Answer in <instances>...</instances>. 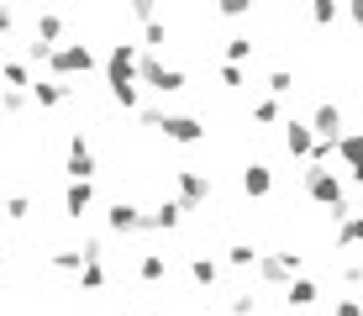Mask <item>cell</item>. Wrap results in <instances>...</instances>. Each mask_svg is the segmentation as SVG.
<instances>
[{"label": "cell", "mask_w": 363, "mask_h": 316, "mask_svg": "<svg viewBox=\"0 0 363 316\" xmlns=\"http://www.w3.org/2000/svg\"><path fill=\"white\" fill-rule=\"evenodd\" d=\"M137 121H143V126H153V132H164L169 143H179V148H195V143H206V121H200V116H169V111H137Z\"/></svg>", "instance_id": "cell-1"}, {"label": "cell", "mask_w": 363, "mask_h": 316, "mask_svg": "<svg viewBox=\"0 0 363 316\" xmlns=\"http://www.w3.org/2000/svg\"><path fill=\"white\" fill-rule=\"evenodd\" d=\"M306 195L316 200V206H327L337 222L347 217V195H342V180H337L332 169H311V163H306Z\"/></svg>", "instance_id": "cell-2"}, {"label": "cell", "mask_w": 363, "mask_h": 316, "mask_svg": "<svg viewBox=\"0 0 363 316\" xmlns=\"http://www.w3.org/2000/svg\"><path fill=\"white\" fill-rule=\"evenodd\" d=\"M137 63H143V48L137 43H111V53H106V90L137 85Z\"/></svg>", "instance_id": "cell-3"}, {"label": "cell", "mask_w": 363, "mask_h": 316, "mask_svg": "<svg viewBox=\"0 0 363 316\" xmlns=\"http://www.w3.org/2000/svg\"><path fill=\"white\" fill-rule=\"evenodd\" d=\"M137 85H147V90H158V95H179L184 90V69H169L164 58L143 53V63H137Z\"/></svg>", "instance_id": "cell-4"}, {"label": "cell", "mask_w": 363, "mask_h": 316, "mask_svg": "<svg viewBox=\"0 0 363 316\" xmlns=\"http://www.w3.org/2000/svg\"><path fill=\"white\" fill-rule=\"evenodd\" d=\"M174 200L184 211H200L211 200V174L206 169H174Z\"/></svg>", "instance_id": "cell-5"}, {"label": "cell", "mask_w": 363, "mask_h": 316, "mask_svg": "<svg viewBox=\"0 0 363 316\" xmlns=\"http://www.w3.org/2000/svg\"><path fill=\"white\" fill-rule=\"evenodd\" d=\"M253 274H258L264 285H290V280H300V253H290V248H279V253H264Z\"/></svg>", "instance_id": "cell-6"}, {"label": "cell", "mask_w": 363, "mask_h": 316, "mask_svg": "<svg viewBox=\"0 0 363 316\" xmlns=\"http://www.w3.org/2000/svg\"><path fill=\"white\" fill-rule=\"evenodd\" d=\"M106 227H111L116 237H137V232H147V211H143V206H132V200H111Z\"/></svg>", "instance_id": "cell-7"}, {"label": "cell", "mask_w": 363, "mask_h": 316, "mask_svg": "<svg viewBox=\"0 0 363 316\" xmlns=\"http://www.w3.org/2000/svg\"><path fill=\"white\" fill-rule=\"evenodd\" d=\"M95 69V53L84 43H64L53 53V80H74V74H90Z\"/></svg>", "instance_id": "cell-8"}, {"label": "cell", "mask_w": 363, "mask_h": 316, "mask_svg": "<svg viewBox=\"0 0 363 316\" xmlns=\"http://www.w3.org/2000/svg\"><path fill=\"white\" fill-rule=\"evenodd\" d=\"M64 174H69V180H84V185L95 180V153H90V137H84V132H74V137H69Z\"/></svg>", "instance_id": "cell-9"}, {"label": "cell", "mask_w": 363, "mask_h": 316, "mask_svg": "<svg viewBox=\"0 0 363 316\" xmlns=\"http://www.w3.org/2000/svg\"><path fill=\"white\" fill-rule=\"evenodd\" d=\"M311 132H316V143H342V106L321 100V106L311 111Z\"/></svg>", "instance_id": "cell-10"}, {"label": "cell", "mask_w": 363, "mask_h": 316, "mask_svg": "<svg viewBox=\"0 0 363 316\" xmlns=\"http://www.w3.org/2000/svg\"><path fill=\"white\" fill-rule=\"evenodd\" d=\"M269 190H274V169H269L264 158H253V163L242 169V195H247V200H264Z\"/></svg>", "instance_id": "cell-11"}, {"label": "cell", "mask_w": 363, "mask_h": 316, "mask_svg": "<svg viewBox=\"0 0 363 316\" xmlns=\"http://www.w3.org/2000/svg\"><path fill=\"white\" fill-rule=\"evenodd\" d=\"M284 148H290V158H311V148H316V132H311V121H284Z\"/></svg>", "instance_id": "cell-12"}, {"label": "cell", "mask_w": 363, "mask_h": 316, "mask_svg": "<svg viewBox=\"0 0 363 316\" xmlns=\"http://www.w3.org/2000/svg\"><path fill=\"white\" fill-rule=\"evenodd\" d=\"M69 95H74V85H64V80H32V100L43 111H58Z\"/></svg>", "instance_id": "cell-13"}, {"label": "cell", "mask_w": 363, "mask_h": 316, "mask_svg": "<svg viewBox=\"0 0 363 316\" xmlns=\"http://www.w3.org/2000/svg\"><path fill=\"white\" fill-rule=\"evenodd\" d=\"M90 206H95V185H84V180H69V190H64V217H69V222H79Z\"/></svg>", "instance_id": "cell-14"}, {"label": "cell", "mask_w": 363, "mask_h": 316, "mask_svg": "<svg viewBox=\"0 0 363 316\" xmlns=\"http://www.w3.org/2000/svg\"><path fill=\"white\" fill-rule=\"evenodd\" d=\"M184 217H190V211H184L179 200H158V206L147 211V232H174Z\"/></svg>", "instance_id": "cell-15"}, {"label": "cell", "mask_w": 363, "mask_h": 316, "mask_svg": "<svg viewBox=\"0 0 363 316\" xmlns=\"http://www.w3.org/2000/svg\"><path fill=\"white\" fill-rule=\"evenodd\" d=\"M337 158H342L353 174H363V132H342V143H337Z\"/></svg>", "instance_id": "cell-16"}, {"label": "cell", "mask_w": 363, "mask_h": 316, "mask_svg": "<svg viewBox=\"0 0 363 316\" xmlns=\"http://www.w3.org/2000/svg\"><path fill=\"white\" fill-rule=\"evenodd\" d=\"M358 243H363V211H347L337 222V248H358Z\"/></svg>", "instance_id": "cell-17"}, {"label": "cell", "mask_w": 363, "mask_h": 316, "mask_svg": "<svg viewBox=\"0 0 363 316\" xmlns=\"http://www.w3.org/2000/svg\"><path fill=\"white\" fill-rule=\"evenodd\" d=\"M137 274H143L147 285H164L169 280V258L164 253H143V258H137Z\"/></svg>", "instance_id": "cell-18"}, {"label": "cell", "mask_w": 363, "mask_h": 316, "mask_svg": "<svg viewBox=\"0 0 363 316\" xmlns=\"http://www.w3.org/2000/svg\"><path fill=\"white\" fill-rule=\"evenodd\" d=\"M284 300H290L295 311H306V306H316V300H321V285L316 280H290V295H284Z\"/></svg>", "instance_id": "cell-19"}, {"label": "cell", "mask_w": 363, "mask_h": 316, "mask_svg": "<svg viewBox=\"0 0 363 316\" xmlns=\"http://www.w3.org/2000/svg\"><path fill=\"white\" fill-rule=\"evenodd\" d=\"M0 80H6V90H32V69H27V63H16V58L0 63Z\"/></svg>", "instance_id": "cell-20"}, {"label": "cell", "mask_w": 363, "mask_h": 316, "mask_svg": "<svg viewBox=\"0 0 363 316\" xmlns=\"http://www.w3.org/2000/svg\"><path fill=\"white\" fill-rule=\"evenodd\" d=\"M258 258H264V253H258L253 243H232L227 248V269H258Z\"/></svg>", "instance_id": "cell-21"}, {"label": "cell", "mask_w": 363, "mask_h": 316, "mask_svg": "<svg viewBox=\"0 0 363 316\" xmlns=\"http://www.w3.org/2000/svg\"><path fill=\"white\" fill-rule=\"evenodd\" d=\"M216 258H206V253H195V258H190V280L200 285V290H211V285H216Z\"/></svg>", "instance_id": "cell-22"}, {"label": "cell", "mask_w": 363, "mask_h": 316, "mask_svg": "<svg viewBox=\"0 0 363 316\" xmlns=\"http://www.w3.org/2000/svg\"><path fill=\"white\" fill-rule=\"evenodd\" d=\"M247 116H253L258 126H274V121H284V106L274 95H264V100H253V111H247Z\"/></svg>", "instance_id": "cell-23"}, {"label": "cell", "mask_w": 363, "mask_h": 316, "mask_svg": "<svg viewBox=\"0 0 363 316\" xmlns=\"http://www.w3.org/2000/svg\"><path fill=\"white\" fill-rule=\"evenodd\" d=\"M53 269H58V274H74V280H79L84 253H79V248H58V253H53Z\"/></svg>", "instance_id": "cell-24"}, {"label": "cell", "mask_w": 363, "mask_h": 316, "mask_svg": "<svg viewBox=\"0 0 363 316\" xmlns=\"http://www.w3.org/2000/svg\"><path fill=\"white\" fill-rule=\"evenodd\" d=\"M37 43H58V37H64V16H53V11H48V16H37Z\"/></svg>", "instance_id": "cell-25"}, {"label": "cell", "mask_w": 363, "mask_h": 316, "mask_svg": "<svg viewBox=\"0 0 363 316\" xmlns=\"http://www.w3.org/2000/svg\"><path fill=\"white\" fill-rule=\"evenodd\" d=\"M27 106H32V90H0V111L6 116H21Z\"/></svg>", "instance_id": "cell-26"}, {"label": "cell", "mask_w": 363, "mask_h": 316, "mask_svg": "<svg viewBox=\"0 0 363 316\" xmlns=\"http://www.w3.org/2000/svg\"><path fill=\"white\" fill-rule=\"evenodd\" d=\"M53 53H58L53 43H37V37L27 43V58H32V69H53Z\"/></svg>", "instance_id": "cell-27"}, {"label": "cell", "mask_w": 363, "mask_h": 316, "mask_svg": "<svg viewBox=\"0 0 363 316\" xmlns=\"http://www.w3.org/2000/svg\"><path fill=\"white\" fill-rule=\"evenodd\" d=\"M0 211H6V222H27L32 217V195H6Z\"/></svg>", "instance_id": "cell-28"}, {"label": "cell", "mask_w": 363, "mask_h": 316, "mask_svg": "<svg viewBox=\"0 0 363 316\" xmlns=\"http://www.w3.org/2000/svg\"><path fill=\"white\" fill-rule=\"evenodd\" d=\"M253 48H258L253 37H232V43H227V63H237V69H242V63L253 58Z\"/></svg>", "instance_id": "cell-29"}, {"label": "cell", "mask_w": 363, "mask_h": 316, "mask_svg": "<svg viewBox=\"0 0 363 316\" xmlns=\"http://www.w3.org/2000/svg\"><path fill=\"white\" fill-rule=\"evenodd\" d=\"M337 16H342V6H337V0H316V6H311V21H316V27H332Z\"/></svg>", "instance_id": "cell-30"}, {"label": "cell", "mask_w": 363, "mask_h": 316, "mask_svg": "<svg viewBox=\"0 0 363 316\" xmlns=\"http://www.w3.org/2000/svg\"><path fill=\"white\" fill-rule=\"evenodd\" d=\"M290 90H295V74H290V69H274V74H269V95H274V100H284Z\"/></svg>", "instance_id": "cell-31"}, {"label": "cell", "mask_w": 363, "mask_h": 316, "mask_svg": "<svg viewBox=\"0 0 363 316\" xmlns=\"http://www.w3.org/2000/svg\"><path fill=\"white\" fill-rule=\"evenodd\" d=\"M79 290H106V263H84L79 269Z\"/></svg>", "instance_id": "cell-32"}, {"label": "cell", "mask_w": 363, "mask_h": 316, "mask_svg": "<svg viewBox=\"0 0 363 316\" xmlns=\"http://www.w3.org/2000/svg\"><path fill=\"white\" fill-rule=\"evenodd\" d=\"M164 43H169V27H164V21H147V27H143V48L153 53V48H164Z\"/></svg>", "instance_id": "cell-33"}, {"label": "cell", "mask_w": 363, "mask_h": 316, "mask_svg": "<svg viewBox=\"0 0 363 316\" xmlns=\"http://www.w3.org/2000/svg\"><path fill=\"white\" fill-rule=\"evenodd\" d=\"M332 316H363V300L358 295H337L332 300Z\"/></svg>", "instance_id": "cell-34"}, {"label": "cell", "mask_w": 363, "mask_h": 316, "mask_svg": "<svg viewBox=\"0 0 363 316\" xmlns=\"http://www.w3.org/2000/svg\"><path fill=\"white\" fill-rule=\"evenodd\" d=\"M221 85H227V90H242V85H247V69H237V63H221Z\"/></svg>", "instance_id": "cell-35"}, {"label": "cell", "mask_w": 363, "mask_h": 316, "mask_svg": "<svg viewBox=\"0 0 363 316\" xmlns=\"http://www.w3.org/2000/svg\"><path fill=\"white\" fill-rule=\"evenodd\" d=\"M253 311H258L253 295H232V306H227V316H253Z\"/></svg>", "instance_id": "cell-36"}, {"label": "cell", "mask_w": 363, "mask_h": 316, "mask_svg": "<svg viewBox=\"0 0 363 316\" xmlns=\"http://www.w3.org/2000/svg\"><path fill=\"white\" fill-rule=\"evenodd\" d=\"M132 21H143V27H147V21H158V16H153V6H147V0H132Z\"/></svg>", "instance_id": "cell-37"}, {"label": "cell", "mask_w": 363, "mask_h": 316, "mask_svg": "<svg viewBox=\"0 0 363 316\" xmlns=\"http://www.w3.org/2000/svg\"><path fill=\"white\" fill-rule=\"evenodd\" d=\"M247 11H253V6H242V0H227V6H221V16L237 21V16H247Z\"/></svg>", "instance_id": "cell-38"}, {"label": "cell", "mask_w": 363, "mask_h": 316, "mask_svg": "<svg viewBox=\"0 0 363 316\" xmlns=\"http://www.w3.org/2000/svg\"><path fill=\"white\" fill-rule=\"evenodd\" d=\"M342 280H347V285H363V258H358V263H347V269H342Z\"/></svg>", "instance_id": "cell-39"}, {"label": "cell", "mask_w": 363, "mask_h": 316, "mask_svg": "<svg viewBox=\"0 0 363 316\" xmlns=\"http://www.w3.org/2000/svg\"><path fill=\"white\" fill-rule=\"evenodd\" d=\"M347 16H353L358 27H363V0H353V6H347Z\"/></svg>", "instance_id": "cell-40"}]
</instances>
